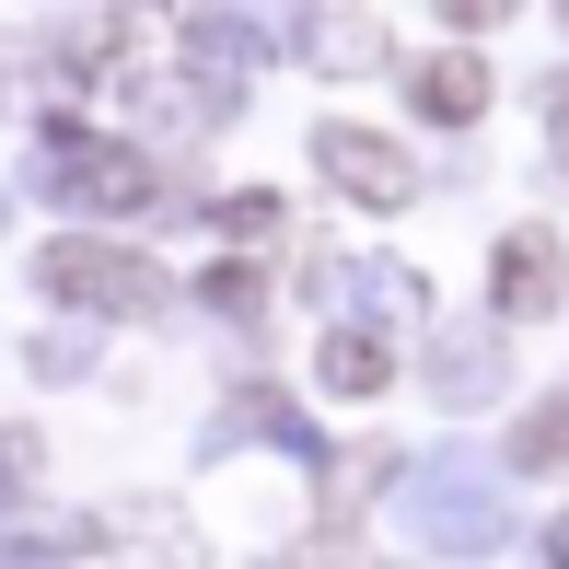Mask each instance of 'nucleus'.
<instances>
[{
  "mask_svg": "<svg viewBox=\"0 0 569 569\" xmlns=\"http://www.w3.org/2000/svg\"><path fill=\"white\" fill-rule=\"evenodd\" d=\"M36 279H47L59 302H93V315H151V302H163V268L128 256V244H47Z\"/></svg>",
  "mask_w": 569,
  "mask_h": 569,
  "instance_id": "1",
  "label": "nucleus"
},
{
  "mask_svg": "<svg viewBox=\"0 0 569 569\" xmlns=\"http://www.w3.org/2000/svg\"><path fill=\"white\" fill-rule=\"evenodd\" d=\"M558 291H569L558 232H500V256H488V315L535 326V315H558Z\"/></svg>",
  "mask_w": 569,
  "mask_h": 569,
  "instance_id": "2",
  "label": "nucleus"
},
{
  "mask_svg": "<svg viewBox=\"0 0 569 569\" xmlns=\"http://www.w3.org/2000/svg\"><path fill=\"white\" fill-rule=\"evenodd\" d=\"M315 163L338 174L360 210H407V151H396V140H372V128H326V140H315Z\"/></svg>",
  "mask_w": 569,
  "mask_h": 569,
  "instance_id": "3",
  "label": "nucleus"
},
{
  "mask_svg": "<svg viewBox=\"0 0 569 569\" xmlns=\"http://www.w3.org/2000/svg\"><path fill=\"white\" fill-rule=\"evenodd\" d=\"M315 383H326V396H383V383H396V349L349 326V338H326V349H315Z\"/></svg>",
  "mask_w": 569,
  "mask_h": 569,
  "instance_id": "4",
  "label": "nucleus"
},
{
  "mask_svg": "<svg viewBox=\"0 0 569 569\" xmlns=\"http://www.w3.org/2000/svg\"><path fill=\"white\" fill-rule=\"evenodd\" d=\"M477 106H488V59H430V70H419V117L465 128Z\"/></svg>",
  "mask_w": 569,
  "mask_h": 569,
  "instance_id": "5",
  "label": "nucleus"
},
{
  "mask_svg": "<svg viewBox=\"0 0 569 569\" xmlns=\"http://www.w3.org/2000/svg\"><path fill=\"white\" fill-rule=\"evenodd\" d=\"M511 465H535V477H547V465H569V396H547L523 419V442H511Z\"/></svg>",
  "mask_w": 569,
  "mask_h": 569,
  "instance_id": "6",
  "label": "nucleus"
},
{
  "mask_svg": "<svg viewBox=\"0 0 569 569\" xmlns=\"http://www.w3.org/2000/svg\"><path fill=\"white\" fill-rule=\"evenodd\" d=\"M558 569H569V523H558Z\"/></svg>",
  "mask_w": 569,
  "mask_h": 569,
  "instance_id": "7",
  "label": "nucleus"
},
{
  "mask_svg": "<svg viewBox=\"0 0 569 569\" xmlns=\"http://www.w3.org/2000/svg\"><path fill=\"white\" fill-rule=\"evenodd\" d=\"M558 140H569V106H558Z\"/></svg>",
  "mask_w": 569,
  "mask_h": 569,
  "instance_id": "8",
  "label": "nucleus"
}]
</instances>
